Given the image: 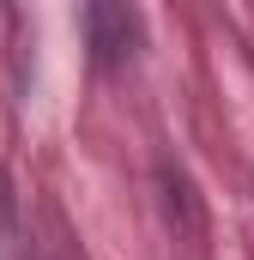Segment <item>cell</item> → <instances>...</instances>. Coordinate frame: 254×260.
I'll return each mask as SVG.
<instances>
[{
  "instance_id": "obj_2",
  "label": "cell",
  "mask_w": 254,
  "mask_h": 260,
  "mask_svg": "<svg viewBox=\"0 0 254 260\" xmlns=\"http://www.w3.org/2000/svg\"><path fill=\"white\" fill-rule=\"evenodd\" d=\"M6 230H12V194H6V176H0V242H6Z\"/></svg>"
},
{
  "instance_id": "obj_1",
  "label": "cell",
  "mask_w": 254,
  "mask_h": 260,
  "mask_svg": "<svg viewBox=\"0 0 254 260\" xmlns=\"http://www.w3.org/2000/svg\"><path fill=\"white\" fill-rule=\"evenodd\" d=\"M85 24H91L97 61H121V55H127V43H133V18H127L121 6H91Z\"/></svg>"
}]
</instances>
